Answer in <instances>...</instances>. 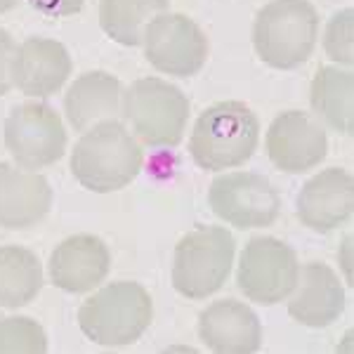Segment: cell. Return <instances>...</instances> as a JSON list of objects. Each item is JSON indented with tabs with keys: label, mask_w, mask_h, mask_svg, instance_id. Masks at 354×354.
I'll return each mask as SVG.
<instances>
[{
	"label": "cell",
	"mask_w": 354,
	"mask_h": 354,
	"mask_svg": "<svg viewBox=\"0 0 354 354\" xmlns=\"http://www.w3.org/2000/svg\"><path fill=\"white\" fill-rule=\"evenodd\" d=\"M145 153L121 121H102L85 130L71 151V173L88 192L111 194L128 187Z\"/></svg>",
	"instance_id": "1"
},
{
	"label": "cell",
	"mask_w": 354,
	"mask_h": 354,
	"mask_svg": "<svg viewBox=\"0 0 354 354\" xmlns=\"http://www.w3.org/2000/svg\"><path fill=\"white\" fill-rule=\"evenodd\" d=\"M260 121L243 102H218L196 118L189 137L194 163L208 173L239 168L258 149Z\"/></svg>",
	"instance_id": "2"
},
{
	"label": "cell",
	"mask_w": 354,
	"mask_h": 354,
	"mask_svg": "<svg viewBox=\"0 0 354 354\" xmlns=\"http://www.w3.org/2000/svg\"><path fill=\"white\" fill-rule=\"evenodd\" d=\"M319 15L310 0H270L253 21V48L272 68H298L312 57Z\"/></svg>",
	"instance_id": "3"
},
{
	"label": "cell",
	"mask_w": 354,
	"mask_h": 354,
	"mask_svg": "<svg viewBox=\"0 0 354 354\" xmlns=\"http://www.w3.org/2000/svg\"><path fill=\"white\" fill-rule=\"evenodd\" d=\"M153 317L151 295L135 281H113L100 288L78 310V326L88 340L104 347L133 345Z\"/></svg>",
	"instance_id": "4"
},
{
	"label": "cell",
	"mask_w": 354,
	"mask_h": 354,
	"mask_svg": "<svg viewBox=\"0 0 354 354\" xmlns=\"http://www.w3.org/2000/svg\"><path fill=\"white\" fill-rule=\"evenodd\" d=\"M236 243L225 227H198L177 241L173 286L189 300H205L230 279Z\"/></svg>",
	"instance_id": "5"
},
{
	"label": "cell",
	"mask_w": 354,
	"mask_h": 354,
	"mask_svg": "<svg viewBox=\"0 0 354 354\" xmlns=\"http://www.w3.org/2000/svg\"><path fill=\"white\" fill-rule=\"evenodd\" d=\"M123 118L147 147H177L189 121V97L163 78H137L123 93Z\"/></svg>",
	"instance_id": "6"
},
{
	"label": "cell",
	"mask_w": 354,
	"mask_h": 354,
	"mask_svg": "<svg viewBox=\"0 0 354 354\" xmlns=\"http://www.w3.org/2000/svg\"><path fill=\"white\" fill-rule=\"evenodd\" d=\"M300 262L281 239L255 236L245 243L236 270V286L250 302L277 305L293 293Z\"/></svg>",
	"instance_id": "7"
},
{
	"label": "cell",
	"mask_w": 354,
	"mask_h": 354,
	"mask_svg": "<svg viewBox=\"0 0 354 354\" xmlns=\"http://www.w3.org/2000/svg\"><path fill=\"white\" fill-rule=\"evenodd\" d=\"M5 147L19 168H48L66 151L64 123L45 102L17 104L5 118Z\"/></svg>",
	"instance_id": "8"
},
{
	"label": "cell",
	"mask_w": 354,
	"mask_h": 354,
	"mask_svg": "<svg viewBox=\"0 0 354 354\" xmlns=\"http://www.w3.org/2000/svg\"><path fill=\"white\" fill-rule=\"evenodd\" d=\"M147 62L161 73L177 78L196 76L208 59V38L201 26L187 15L163 12L147 24L145 36Z\"/></svg>",
	"instance_id": "9"
},
{
	"label": "cell",
	"mask_w": 354,
	"mask_h": 354,
	"mask_svg": "<svg viewBox=\"0 0 354 354\" xmlns=\"http://www.w3.org/2000/svg\"><path fill=\"white\" fill-rule=\"evenodd\" d=\"M213 213L236 230H255L277 222L281 196L277 187L258 173H230L213 180L208 189Z\"/></svg>",
	"instance_id": "10"
},
{
	"label": "cell",
	"mask_w": 354,
	"mask_h": 354,
	"mask_svg": "<svg viewBox=\"0 0 354 354\" xmlns=\"http://www.w3.org/2000/svg\"><path fill=\"white\" fill-rule=\"evenodd\" d=\"M265 149L279 170L300 175L322 165L328 151V135L310 113L290 109L272 121Z\"/></svg>",
	"instance_id": "11"
},
{
	"label": "cell",
	"mask_w": 354,
	"mask_h": 354,
	"mask_svg": "<svg viewBox=\"0 0 354 354\" xmlns=\"http://www.w3.org/2000/svg\"><path fill=\"white\" fill-rule=\"evenodd\" d=\"M354 180L345 168H326L305 182L295 198V215L317 234H328L352 218Z\"/></svg>",
	"instance_id": "12"
},
{
	"label": "cell",
	"mask_w": 354,
	"mask_h": 354,
	"mask_svg": "<svg viewBox=\"0 0 354 354\" xmlns=\"http://www.w3.org/2000/svg\"><path fill=\"white\" fill-rule=\"evenodd\" d=\"M198 338L215 354H253L262 345V324L245 302H210L198 314Z\"/></svg>",
	"instance_id": "13"
},
{
	"label": "cell",
	"mask_w": 354,
	"mask_h": 354,
	"mask_svg": "<svg viewBox=\"0 0 354 354\" xmlns=\"http://www.w3.org/2000/svg\"><path fill=\"white\" fill-rule=\"evenodd\" d=\"M111 267L109 248L93 234L64 239L50 255L48 272L57 288L66 293H85L100 286Z\"/></svg>",
	"instance_id": "14"
},
{
	"label": "cell",
	"mask_w": 354,
	"mask_h": 354,
	"mask_svg": "<svg viewBox=\"0 0 354 354\" xmlns=\"http://www.w3.org/2000/svg\"><path fill=\"white\" fill-rule=\"evenodd\" d=\"M345 312V288L338 274L324 262H307L300 267L288 314L302 326L326 328Z\"/></svg>",
	"instance_id": "15"
},
{
	"label": "cell",
	"mask_w": 354,
	"mask_h": 354,
	"mask_svg": "<svg viewBox=\"0 0 354 354\" xmlns=\"http://www.w3.org/2000/svg\"><path fill=\"white\" fill-rule=\"evenodd\" d=\"M71 76V57L59 41L26 38L12 59V83L21 95L50 97Z\"/></svg>",
	"instance_id": "16"
},
{
	"label": "cell",
	"mask_w": 354,
	"mask_h": 354,
	"mask_svg": "<svg viewBox=\"0 0 354 354\" xmlns=\"http://www.w3.org/2000/svg\"><path fill=\"white\" fill-rule=\"evenodd\" d=\"M53 208V187L41 173L0 163V227L28 230Z\"/></svg>",
	"instance_id": "17"
},
{
	"label": "cell",
	"mask_w": 354,
	"mask_h": 354,
	"mask_svg": "<svg viewBox=\"0 0 354 354\" xmlns=\"http://www.w3.org/2000/svg\"><path fill=\"white\" fill-rule=\"evenodd\" d=\"M64 111L78 133L102 121H118L123 116V85L106 71L83 73L66 90Z\"/></svg>",
	"instance_id": "18"
},
{
	"label": "cell",
	"mask_w": 354,
	"mask_h": 354,
	"mask_svg": "<svg viewBox=\"0 0 354 354\" xmlns=\"http://www.w3.org/2000/svg\"><path fill=\"white\" fill-rule=\"evenodd\" d=\"M310 104L335 133H354V73L340 66H322L312 81Z\"/></svg>",
	"instance_id": "19"
},
{
	"label": "cell",
	"mask_w": 354,
	"mask_h": 354,
	"mask_svg": "<svg viewBox=\"0 0 354 354\" xmlns=\"http://www.w3.org/2000/svg\"><path fill=\"white\" fill-rule=\"evenodd\" d=\"M43 288V267L24 245H0V307L19 310Z\"/></svg>",
	"instance_id": "20"
},
{
	"label": "cell",
	"mask_w": 354,
	"mask_h": 354,
	"mask_svg": "<svg viewBox=\"0 0 354 354\" xmlns=\"http://www.w3.org/2000/svg\"><path fill=\"white\" fill-rule=\"evenodd\" d=\"M168 12V0H100V26L111 41L135 48L147 24Z\"/></svg>",
	"instance_id": "21"
},
{
	"label": "cell",
	"mask_w": 354,
	"mask_h": 354,
	"mask_svg": "<svg viewBox=\"0 0 354 354\" xmlns=\"http://www.w3.org/2000/svg\"><path fill=\"white\" fill-rule=\"evenodd\" d=\"M48 335L28 317L0 319V354H45Z\"/></svg>",
	"instance_id": "22"
},
{
	"label": "cell",
	"mask_w": 354,
	"mask_h": 354,
	"mask_svg": "<svg viewBox=\"0 0 354 354\" xmlns=\"http://www.w3.org/2000/svg\"><path fill=\"white\" fill-rule=\"evenodd\" d=\"M352 26H354V10L345 8L330 17L326 24V33H324V50H326L328 59L345 66H350L354 62Z\"/></svg>",
	"instance_id": "23"
},
{
	"label": "cell",
	"mask_w": 354,
	"mask_h": 354,
	"mask_svg": "<svg viewBox=\"0 0 354 354\" xmlns=\"http://www.w3.org/2000/svg\"><path fill=\"white\" fill-rule=\"evenodd\" d=\"M17 45L5 28H0V97H5L15 88L12 83V59Z\"/></svg>",
	"instance_id": "24"
},
{
	"label": "cell",
	"mask_w": 354,
	"mask_h": 354,
	"mask_svg": "<svg viewBox=\"0 0 354 354\" xmlns=\"http://www.w3.org/2000/svg\"><path fill=\"white\" fill-rule=\"evenodd\" d=\"M26 3L43 17L62 19V17H71L81 12L85 0H26Z\"/></svg>",
	"instance_id": "25"
},
{
	"label": "cell",
	"mask_w": 354,
	"mask_h": 354,
	"mask_svg": "<svg viewBox=\"0 0 354 354\" xmlns=\"http://www.w3.org/2000/svg\"><path fill=\"white\" fill-rule=\"evenodd\" d=\"M17 3H19V0H0V15L10 12L12 8H17Z\"/></svg>",
	"instance_id": "26"
}]
</instances>
